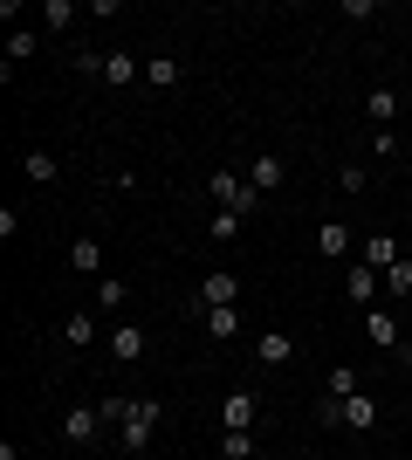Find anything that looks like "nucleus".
<instances>
[{
  "label": "nucleus",
  "mask_w": 412,
  "mask_h": 460,
  "mask_svg": "<svg viewBox=\"0 0 412 460\" xmlns=\"http://www.w3.org/2000/svg\"><path fill=\"white\" fill-rule=\"evenodd\" d=\"M255 412H261V399L248 392V385H234V392L220 399V433H248V426H255Z\"/></svg>",
  "instance_id": "4"
},
{
  "label": "nucleus",
  "mask_w": 412,
  "mask_h": 460,
  "mask_svg": "<svg viewBox=\"0 0 412 460\" xmlns=\"http://www.w3.org/2000/svg\"><path fill=\"white\" fill-rule=\"evenodd\" d=\"M337 186H344V192H364L372 179H364V165H344V172H337Z\"/></svg>",
  "instance_id": "29"
},
{
  "label": "nucleus",
  "mask_w": 412,
  "mask_h": 460,
  "mask_svg": "<svg viewBox=\"0 0 412 460\" xmlns=\"http://www.w3.org/2000/svg\"><path fill=\"white\" fill-rule=\"evenodd\" d=\"M21 172L35 179V186H56V179H62V165H56V152H28V158H21Z\"/></svg>",
  "instance_id": "21"
},
{
  "label": "nucleus",
  "mask_w": 412,
  "mask_h": 460,
  "mask_svg": "<svg viewBox=\"0 0 412 460\" xmlns=\"http://www.w3.org/2000/svg\"><path fill=\"white\" fill-rule=\"evenodd\" d=\"M35 49H41L35 28H14V35H7V76H14V62H35Z\"/></svg>",
  "instance_id": "20"
},
{
  "label": "nucleus",
  "mask_w": 412,
  "mask_h": 460,
  "mask_svg": "<svg viewBox=\"0 0 412 460\" xmlns=\"http://www.w3.org/2000/svg\"><path fill=\"white\" fill-rule=\"evenodd\" d=\"M316 426H344V399H323V405H316Z\"/></svg>",
  "instance_id": "30"
},
{
  "label": "nucleus",
  "mask_w": 412,
  "mask_h": 460,
  "mask_svg": "<svg viewBox=\"0 0 412 460\" xmlns=\"http://www.w3.org/2000/svg\"><path fill=\"white\" fill-rule=\"evenodd\" d=\"M255 426H248V433H220V460H255Z\"/></svg>",
  "instance_id": "22"
},
{
  "label": "nucleus",
  "mask_w": 412,
  "mask_h": 460,
  "mask_svg": "<svg viewBox=\"0 0 412 460\" xmlns=\"http://www.w3.org/2000/svg\"><path fill=\"white\" fill-rule=\"evenodd\" d=\"M364 337H372L378 350H399V344H406V337H399V316H392V309H364Z\"/></svg>",
  "instance_id": "7"
},
{
  "label": "nucleus",
  "mask_w": 412,
  "mask_h": 460,
  "mask_svg": "<svg viewBox=\"0 0 412 460\" xmlns=\"http://www.w3.org/2000/svg\"><path fill=\"white\" fill-rule=\"evenodd\" d=\"M310 460H316V454H310Z\"/></svg>",
  "instance_id": "33"
},
{
  "label": "nucleus",
  "mask_w": 412,
  "mask_h": 460,
  "mask_svg": "<svg viewBox=\"0 0 412 460\" xmlns=\"http://www.w3.org/2000/svg\"><path fill=\"white\" fill-rule=\"evenodd\" d=\"M357 392H364V385H357V371L337 365V371H330V399H357Z\"/></svg>",
  "instance_id": "26"
},
{
  "label": "nucleus",
  "mask_w": 412,
  "mask_h": 460,
  "mask_svg": "<svg viewBox=\"0 0 412 460\" xmlns=\"http://www.w3.org/2000/svg\"><path fill=\"white\" fill-rule=\"evenodd\" d=\"M103 83H110V90H124V83H145V62H137V56H124V49H118V56L103 62Z\"/></svg>",
  "instance_id": "15"
},
{
  "label": "nucleus",
  "mask_w": 412,
  "mask_h": 460,
  "mask_svg": "<svg viewBox=\"0 0 412 460\" xmlns=\"http://www.w3.org/2000/svg\"><path fill=\"white\" fill-rule=\"evenodd\" d=\"M241 303V282L227 269H214V275H199V309H234Z\"/></svg>",
  "instance_id": "5"
},
{
  "label": "nucleus",
  "mask_w": 412,
  "mask_h": 460,
  "mask_svg": "<svg viewBox=\"0 0 412 460\" xmlns=\"http://www.w3.org/2000/svg\"><path fill=\"white\" fill-rule=\"evenodd\" d=\"M392 358H399V365H406V371H412V344H399V350H392Z\"/></svg>",
  "instance_id": "32"
},
{
  "label": "nucleus",
  "mask_w": 412,
  "mask_h": 460,
  "mask_svg": "<svg viewBox=\"0 0 412 460\" xmlns=\"http://www.w3.org/2000/svg\"><path fill=\"white\" fill-rule=\"evenodd\" d=\"M145 83H152V90H179V62L172 56H152V62H145Z\"/></svg>",
  "instance_id": "23"
},
{
  "label": "nucleus",
  "mask_w": 412,
  "mask_h": 460,
  "mask_svg": "<svg viewBox=\"0 0 412 460\" xmlns=\"http://www.w3.org/2000/svg\"><path fill=\"white\" fill-rule=\"evenodd\" d=\"M282 172H289V165H282L275 152H261L255 165H248V186H255V192H275V186H282Z\"/></svg>",
  "instance_id": "17"
},
{
  "label": "nucleus",
  "mask_w": 412,
  "mask_h": 460,
  "mask_svg": "<svg viewBox=\"0 0 412 460\" xmlns=\"http://www.w3.org/2000/svg\"><path fill=\"white\" fill-rule=\"evenodd\" d=\"M90 303H103V309H118V303H124V282H118V275H103V282H97V296H90Z\"/></svg>",
  "instance_id": "27"
},
{
  "label": "nucleus",
  "mask_w": 412,
  "mask_h": 460,
  "mask_svg": "<svg viewBox=\"0 0 412 460\" xmlns=\"http://www.w3.org/2000/svg\"><path fill=\"white\" fill-rule=\"evenodd\" d=\"M385 296H412V261H406V254L385 269Z\"/></svg>",
  "instance_id": "24"
},
{
  "label": "nucleus",
  "mask_w": 412,
  "mask_h": 460,
  "mask_svg": "<svg viewBox=\"0 0 412 460\" xmlns=\"http://www.w3.org/2000/svg\"><path fill=\"white\" fill-rule=\"evenodd\" d=\"M158 420H165V405H158V399H124V420L110 426V433H118L124 454H145L152 433H158Z\"/></svg>",
  "instance_id": "1"
},
{
  "label": "nucleus",
  "mask_w": 412,
  "mask_h": 460,
  "mask_svg": "<svg viewBox=\"0 0 412 460\" xmlns=\"http://www.w3.org/2000/svg\"><path fill=\"white\" fill-rule=\"evenodd\" d=\"M351 248H357V234L344 227V220H323V227H316V254H323V261H344Z\"/></svg>",
  "instance_id": "6"
},
{
  "label": "nucleus",
  "mask_w": 412,
  "mask_h": 460,
  "mask_svg": "<svg viewBox=\"0 0 412 460\" xmlns=\"http://www.w3.org/2000/svg\"><path fill=\"white\" fill-rule=\"evenodd\" d=\"M76 0H41V28H56V35H69V28H76Z\"/></svg>",
  "instance_id": "19"
},
{
  "label": "nucleus",
  "mask_w": 412,
  "mask_h": 460,
  "mask_svg": "<svg viewBox=\"0 0 412 460\" xmlns=\"http://www.w3.org/2000/svg\"><path fill=\"white\" fill-rule=\"evenodd\" d=\"M241 234V213H220L214 207V220H206V241H234Z\"/></svg>",
  "instance_id": "25"
},
{
  "label": "nucleus",
  "mask_w": 412,
  "mask_h": 460,
  "mask_svg": "<svg viewBox=\"0 0 412 460\" xmlns=\"http://www.w3.org/2000/svg\"><path fill=\"white\" fill-rule=\"evenodd\" d=\"M206 199H214L220 213H241V220L261 207V192L248 186V179H234V172H214V179H206Z\"/></svg>",
  "instance_id": "2"
},
{
  "label": "nucleus",
  "mask_w": 412,
  "mask_h": 460,
  "mask_svg": "<svg viewBox=\"0 0 412 460\" xmlns=\"http://www.w3.org/2000/svg\"><path fill=\"white\" fill-rule=\"evenodd\" d=\"M357 261H364V269H378V275H385V269H392V261H399V241H392V234H372V241L357 248Z\"/></svg>",
  "instance_id": "12"
},
{
  "label": "nucleus",
  "mask_w": 412,
  "mask_h": 460,
  "mask_svg": "<svg viewBox=\"0 0 412 460\" xmlns=\"http://www.w3.org/2000/svg\"><path fill=\"white\" fill-rule=\"evenodd\" d=\"M289 358H295V344H289V337H282V330H261V337H255V365L282 371V365H289Z\"/></svg>",
  "instance_id": "8"
},
{
  "label": "nucleus",
  "mask_w": 412,
  "mask_h": 460,
  "mask_svg": "<svg viewBox=\"0 0 412 460\" xmlns=\"http://www.w3.org/2000/svg\"><path fill=\"white\" fill-rule=\"evenodd\" d=\"M206 337H214V344H234L241 337V303L234 309H206Z\"/></svg>",
  "instance_id": "18"
},
{
  "label": "nucleus",
  "mask_w": 412,
  "mask_h": 460,
  "mask_svg": "<svg viewBox=\"0 0 412 460\" xmlns=\"http://www.w3.org/2000/svg\"><path fill=\"white\" fill-rule=\"evenodd\" d=\"M372 158H399V137L392 131H372Z\"/></svg>",
  "instance_id": "31"
},
{
  "label": "nucleus",
  "mask_w": 412,
  "mask_h": 460,
  "mask_svg": "<svg viewBox=\"0 0 412 460\" xmlns=\"http://www.w3.org/2000/svg\"><path fill=\"white\" fill-rule=\"evenodd\" d=\"M364 117H372L378 131H385V124H392V117H399V90H392V83H378V90L364 96Z\"/></svg>",
  "instance_id": "13"
},
{
  "label": "nucleus",
  "mask_w": 412,
  "mask_h": 460,
  "mask_svg": "<svg viewBox=\"0 0 412 460\" xmlns=\"http://www.w3.org/2000/svg\"><path fill=\"white\" fill-rule=\"evenodd\" d=\"M103 62H110V56H97V49H76V76H97V83H103Z\"/></svg>",
  "instance_id": "28"
},
{
  "label": "nucleus",
  "mask_w": 412,
  "mask_h": 460,
  "mask_svg": "<svg viewBox=\"0 0 412 460\" xmlns=\"http://www.w3.org/2000/svg\"><path fill=\"white\" fill-rule=\"evenodd\" d=\"M69 269H76V275H97V282H103V241H69Z\"/></svg>",
  "instance_id": "16"
},
{
  "label": "nucleus",
  "mask_w": 412,
  "mask_h": 460,
  "mask_svg": "<svg viewBox=\"0 0 412 460\" xmlns=\"http://www.w3.org/2000/svg\"><path fill=\"white\" fill-rule=\"evenodd\" d=\"M110 358H118V365H137V358H145V323H118L110 330Z\"/></svg>",
  "instance_id": "9"
},
{
  "label": "nucleus",
  "mask_w": 412,
  "mask_h": 460,
  "mask_svg": "<svg viewBox=\"0 0 412 460\" xmlns=\"http://www.w3.org/2000/svg\"><path fill=\"white\" fill-rule=\"evenodd\" d=\"M344 288H351V303H364V309H372V303H378V288H385V275H378V269H364V261H351Z\"/></svg>",
  "instance_id": "10"
},
{
  "label": "nucleus",
  "mask_w": 412,
  "mask_h": 460,
  "mask_svg": "<svg viewBox=\"0 0 412 460\" xmlns=\"http://www.w3.org/2000/svg\"><path fill=\"white\" fill-rule=\"evenodd\" d=\"M344 426H351V433H372V426H378V399H372V392L344 399Z\"/></svg>",
  "instance_id": "14"
},
{
  "label": "nucleus",
  "mask_w": 412,
  "mask_h": 460,
  "mask_svg": "<svg viewBox=\"0 0 412 460\" xmlns=\"http://www.w3.org/2000/svg\"><path fill=\"white\" fill-rule=\"evenodd\" d=\"M62 440L76 447V454H90V447L103 440V412L97 405H69V412H62Z\"/></svg>",
  "instance_id": "3"
},
{
  "label": "nucleus",
  "mask_w": 412,
  "mask_h": 460,
  "mask_svg": "<svg viewBox=\"0 0 412 460\" xmlns=\"http://www.w3.org/2000/svg\"><path fill=\"white\" fill-rule=\"evenodd\" d=\"M62 344H69V350H90V344H97V316H90V309H69V323H62Z\"/></svg>",
  "instance_id": "11"
}]
</instances>
